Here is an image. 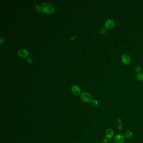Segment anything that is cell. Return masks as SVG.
<instances>
[{
	"label": "cell",
	"mask_w": 143,
	"mask_h": 143,
	"mask_svg": "<svg viewBox=\"0 0 143 143\" xmlns=\"http://www.w3.org/2000/svg\"><path fill=\"white\" fill-rule=\"evenodd\" d=\"M40 8L42 11L46 14H52L55 11L54 7L49 3H42L41 5Z\"/></svg>",
	"instance_id": "1"
},
{
	"label": "cell",
	"mask_w": 143,
	"mask_h": 143,
	"mask_svg": "<svg viewBox=\"0 0 143 143\" xmlns=\"http://www.w3.org/2000/svg\"><path fill=\"white\" fill-rule=\"evenodd\" d=\"M80 97L83 101L85 102L86 103L91 102L92 101V100H93L92 95L86 92H83L81 93Z\"/></svg>",
	"instance_id": "2"
},
{
	"label": "cell",
	"mask_w": 143,
	"mask_h": 143,
	"mask_svg": "<svg viewBox=\"0 0 143 143\" xmlns=\"http://www.w3.org/2000/svg\"><path fill=\"white\" fill-rule=\"evenodd\" d=\"M125 137L122 134H117L113 138L114 143H123L125 141Z\"/></svg>",
	"instance_id": "3"
},
{
	"label": "cell",
	"mask_w": 143,
	"mask_h": 143,
	"mask_svg": "<svg viewBox=\"0 0 143 143\" xmlns=\"http://www.w3.org/2000/svg\"><path fill=\"white\" fill-rule=\"evenodd\" d=\"M115 22L112 19L107 20L105 23V27L107 30H110L113 28L115 26Z\"/></svg>",
	"instance_id": "4"
},
{
	"label": "cell",
	"mask_w": 143,
	"mask_h": 143,
	"mask_svg": "<svg viewBox=\"0 0 143 143\" xmlns=\"http://www.w3.org/2000/svg\"><path fill=\"white\" fill-rule=\"evenodd\" d=\"M121 60L122 62L125 65H128L131 61L129 55L126 54H123L122 55Z\"/></svg>",
	"instance_id": "5"
},
{
	"label": "cell",
	"mask_w": 143,
	"mask_h": 143,
	"mask_svg": "<svg viewBox=\"0 0 143 143\" xmlns=\"http://www.w3.org/2000/svg\"><path fill=\"white\" fill-rule=\"evenodd\" d=\"M106 137L108 138V139H111L114 137V132L113 130L111 128H108L106 130L105 133Z\"/></svg>",
	"instance_id": "6"
},
{
	"label": "cell",
	"mask_w": 143,
	"mask_h": 143,
	"mask_svg": "<svg viewBox=\"0 0 143 143\" xmlns=\"http://www.w3.org/2000/svg\"><path fill=\"white\" fill-rule=\"evenodd\" d=\"M72 92L73 95L76 96L78 95L81 93V89L77 85H73L72 87Z\"/></svg>",
	"instance_id": "7"
},
{
	"label": "cell",
	"mask_w": 143,
	"mask_h": 143,
	"mask_svg": "<svg viewBox=\"0 0 143 143\" xmlns=\"http://www.w3.org/2000/svg\"><path fill=\"white\" fill-rule=\"evenodd\" d=\"M18 54L20 57H27L29 55L28 51L26 49H21L18 51Z\"/></svg>",
	"instance_id": "8"
},
{
	"label": "cell",
	"mask_w": 143,
	"mask_h": 143,
	"mask_svg": "<svg viewBox=\"0 0 143 143\" xmlns=\"http://www.w3.org/2000/svg\"><path fill=\"white\" fill-rule=\"evenodd\" d=\"M133 135L132 131H127L125 133V134H124V136L125 137V138H131L132 137Z\"/></svg>",
	"instance_id": "9"
},
{
	"label": "cell",
	"mask_w": 143,
	"mask_h": 143,
	"mask_svg": "<svg viewBox=\"0 0 143 143\" xmlns=\"http://www.w3.org/2000/svg\"><path fill=\"white\" fill-rule=\"evenodd\" d=\"M136 78L139 81H143V73H138L136 75Z\"/></svg>",
	"instance_id": "10"
},
{
	"label": "cell",
	"mask_w": 143,
	"mask_h": 143,
	"mask_svg": "<svg viewBox=\"0 0 143 143\" xmlns=\"http://www.w3.org/2000/svg\"><path fill=\"white\" fill-rule=\"evenodd\" d=\"M92 105L94 107H97L99 105V102L96 100H93L91 102Z\"/></svg>",
	"instance_id": "11"
},
{
	"label": "cell",
	"mask_w": 143,
	"mask_h": 143,
	"mask_svg": "<svg viewBox=\"0 0 143 143\" xmlns=\"http://www.w3.org/2000/svg\"><path fill=\"white\" fill-rule=\"evenodd\" d=\"M141 70V67L139 65H136L135 67V71L136 72H139Z\"/></svg>",
	"instance_id": "12"
},
{
	"label": "cell",
	"mask_w": 143,
	"mask_h": 143,
	"mask_svg": "<svg viewBox=\"0 0 143 143\" xmlns=\"http://www.w3.org/2000/svg\"><path fill=\"white\" fill-rule=\"evenodd\" d=\"M106 32V29L104 28H102L101 29L100 31V33L101 35H104L105 34V33Z\"/></svg>",
	"instance_id": "13"
},
{
	"label": "cell",
	"mask_w": 143,
	"mask_h": 143,
	"mask_svg": "<svg viewBox=\"0 0 143 143\" xmlns=\"http://www.w3.org/2000/svg\"><path fill=\"white\" fill-rule=\"evenodd\" d=\"M103 143H108L109 142V139L107 137H105L103 139Z\"/></svg>",
	"instance_id": "14"
}]
</instances>
